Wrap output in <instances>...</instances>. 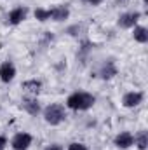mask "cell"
<instances>
[{
	"label": "cell",
	"mask_w": 148,
	"mask_h": 150,
	"mask_svg": "<svg viewBox=\"0 0 148 150\" xmlns=\"http://www.w3.org/2000/svg\"><path fill=\"white\" fill-rule=\"evenodd\" d=\"M94 96L92 94H89V93H85V91H77L73 94H70L68 96V100H66V107L68 108H72L75 112H82V110H89L92 105H94Z\"/></svg>",
	"instance_id": "1"
},
{
	"label": "cell",
	"mask_w": 148,
	"mask_h": 150,
	"mask_svg": "<svg viewBox=\"0 0 148 150\" xmlns=\"http://www.w3.org/2000/svg\"><path fill=\"white\" fill-rule=\"evenodd\" d=\"M44 119H45L47 124H51V126H58V124H61V122L66 119V110H65L63 105H59V103H52V105H49V107L44 110Z\"/></svg>",
	"instance_id": "2"
},
{
	"label": "cell",
	"mask_w": 148,
	"mask_h": 150,
	"mask_svg": "<svg viewBox=\"0 0 148 150\" xmlns=\"http://www.w3.org/2000/svg\"><path fill=\"white\" fill-rule=\"evenodd\" d=\"M32 142H33L32 134H28V133H18L12 138L11 147H12V150H28L30 145H32Z\"/></svg>",
	"instance_id": "3"
},
{
	"label": "cell",
	"mask_w": 148,
	"mask_h": 150,
	"mask_svg": "<svg viewBox=\"0 0 148 150\" xmlns=\"http://www.w3.org/2000/svg\"><path fill=\"white\" fill-rule=\"evenodd\" d=\"M140 18H141V14H140L138 11H134V12H125V14H122V16L118 18V26H120V28H134V26L138 25Z\"/></svg>",
	"instance_id": "4"
},
{
	"label": "cell",
	"mask_w": 148,
	"mask_h": 150,
	"mask_svg": "<svg viewBox=\"0 0 148 150\" xmlns=\"http://www.w3.org/2000/svg\"><path fill=\"white\" fill-rule=\"evenodd\" d=\"M141 101H143V93H140V91H131V93H125V94H124V98H122V105H124L125 108L138 107Z\"/></svg>",
	"instance_id": "5"
},
{
	"label": "cell",
	"mask_w": 148,
	"mask_h": 150,
	"mask_svg": "<svg viewBox=\"0 0 148 150\" xmlns=\"http://www.w3.org/2000/svg\"><path fill=\"white\" fill-rule=\"evenodd\" d=\"M14 77H16V67L11 61H4L0 65V80L7 84V82L14 80Z\"/></svg>",
	"instance_id": "6"
},
{
	"label": "cell",
	"mask_w": 148,
	"mask_h": 150,
	"mask_svg": "<svg viewBox=\"0 0 148 150\" xmlns=\"http://www.w3.org/2000/svg\"><path fill=\"white\" fill-rule=\"evenodd\" d=\"M115 145L122 150L129 149V147L134 145V136H132L129 131H124V133H120V134L115 136Z\"/></svg>",
	"instance_id": "7"
},
{
	"label": "cell",
	"mask_w": 148,
	"mask_h": 150,
	"mask_svg": "<svg viewBox=\"0 0 148 150\" xmlns=\"http://www.w3.org/2000/svg\"><path fill=\"white\" fill-rule=\"evenodd\" d=\"M26 14H28V9L26 7H16V9H12L9 12V23L16 26V25L23 23L26 19Z\"/></svg>",
	"instance_id": "8"
},
{
	"label": "cell",
	"mask_w": 148,
	"mask_h": 150,
	"mask_svg": "<svg viewBox=\"0 0 148 150\" xmlns=\"http://www.w3.org/2000/svg\"><path fill=\"white\" fill-rule=\"evenodd\" d=\"M51 11V19L52 21H65V19H68V16H70V11H68V7H65V5H58V7H52V9H49Z\"/></svg>",
	"instance_id": "9"
},
{
	"label": "cell",
	"mask_w": 148,
	"mask_h": 150,
	"mask_svg": "<svg viewBox=\"0 0 148 150\" xmlns=\"http://www.w3.org/2000/svg\"><path fill=\"white\" fill-rule=\"evenodd\" d=\"M21 107L30 113V115H38L40 113V103H38L35 98H23Z\"/></svg>",
	"instance_id": "10"
},
{
	"label": "cell",
	"mask_w": 148,
	"mask_h": 150,
	"mask_svg": "<svg viewBox=\"0 0 148 150\" xmlns=\"http://www.w3.org/2000/svg\"><path fill=\"white\" fill-rule=\"evenodd\" d=\"M132 37H134L136 42H140V44H147L148 42V30L145 28V26H134Z\"/></svg>",
	"instance_id": "11"
},
{
	"label": "cell",
	"mask_w": 148,
	"mask_h": 150,
	"mask_svg": "<svg viewBox=\"0 0 148 150\" xmlns=\"http://www.w3.org/2000/svg\"><path fill=\"white\" fill-rule=\"evenodd\" d=\"M99 75H101L103 79H111L113 75H117V68H115L113 61H106V63L101 67V72H99Z\"/></svg>",
	"instance_id": "12"
},
{
	"label": "cell",
	"mask_w": 148,
	"mask_h": 150,
	"mask_svg": "<svg viewBox=\"0 0 148 150\" xmlns=\"http://www.w3.org/2000/svg\"><path fill=\"white\" fill-rule=\"evenodd\" d=\"M134 143L138 145L140 150H147V147H148V133L147 131H140L134 136Z\"/></svg>",
	"instance_id": "13"
},
{
	"label": "cell",
	"mask_w": 148,
	"mask_h": 150,
	"mask_svg": "<svg viewBox=\"0 0 148 150\" xmlns=\"http://www.w3.org/2000/svg\"><path fill=\"white\" fill-rule=\"evenodd\" d=\"M35 18H37L38 21H49L51 19V11L38 7V9H35Z\"/></svg>",
	"instance_id": "14"
},
{
	"label": "cell",
	"mask_w": 148,
	"mask_h": 150,
	"mask_svg": "<svg viewBox=\"0 0 148 150\" xmlns=\"http://www.w3.org/2000/svg\"><path fill=\"white\" fill-rule=\"evenodd\" d=\"M23 87L26 89V91H30V93H38L40 91V87H42V84L38 82V80H28V82H25L23 84Z\"/></svg>",
	"instance_id": "15"
},
{
	"label": "cell",
	"mask_w": 148,
	"mask_h": 150,
	"mask_svg": "<svg viewBox=\"0 0 148 150\" xmlns=\"http://www.w3.org/2000/svg\"><path fill=\"white\" fill-rule=\"evenodd\" d=\"M68 150H87V147L84 143H70Z\"/></svg>",
	"instance_id": "16"
},
{
	"label": "cell",
	"mask_w": 148,
	"mask_h": 150,
	"mask_svg": "<svg viewBox=\"0 0 148 150\" xmlns=\"http://www.w3.org/2000/svg\"><path fill=\"white\" fill-rule=\"evenodd\" d=\"M45 150H63V147H61V145H58V143H52V145L45 147Z\"/></svg>",
	"instance_id": "17"
},
{
	"label": "cell",
	"mask_w": 148,
	"mask_h": 150,
	"mask_svg": "<svg viewBox=\"0 0 148 150\" xmlns=\"http://www.w3.org/2000/svg\"><path fill=\"white\" fill-rule=\"evenodd\" d=\"M5 145H7V138L0 136V150H5Z\"/></svg>",
	"instance_id": "18"
},
{
	"label": "cell",
	"mask_w": 148,
	"mask_h": 150,
	"mask_svg": "<svg viewBox=\"0 0 148 150\" xmlns=\"http://www.w3.org/2000/svg\"><path fill=\"white\" fill-rule=\"evenodd\" d=\"M85 2H87V4H91V5H99L103 0H85Z\"/></svg>",
	"instance_id": "19"
}]
</instances>
